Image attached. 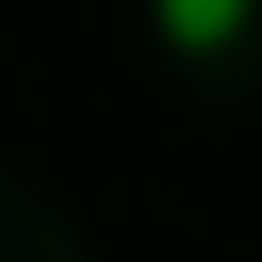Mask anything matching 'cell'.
<instances>
[{
  "label": "cell",
  "mask_w": 262,
  "mask_h": 262,
  "mask_svg": "<svg viewBox=\"0 0 262 262\" xmlns=\"http://www.w3.org/2000/svg\"><path fill=\"white\" fill-rule=\"evenodd\" d=\"M242 21H252V0H158V32L179 42V53H221Z\"/></svg>",
  "instance_id": "obj_1"
}]
</instances>
